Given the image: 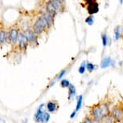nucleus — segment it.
<instances>
[{
	"instance_id": "obj_2",
	"label": "nucleus",
	"mask_w": 123,
	"mask_h": 123,
	"mask_svg": "<svg viewBox=\"0 0 123 123\" xmlns=\"http://www.w3.org/2000/svg\"><path fill=\"white\" fill-rule=\"evenodd\" d=\"M19 30L17 27H11L7 31V42L11 44V46H15L18 41Z\"/></svg>"
},
{
	"instance_id": "obj_3",
	"label": "nucleus",
	"mask_w": 123,
	"mask_h": 123,
	"mask_svg": "<svg viewBox=\"0 0 123 123\" xmlns=\"http://www.w3.org/2000/svg\"><path fill=\"white\" fill-rule=\"evenodd\" d=\"M17 43H18V49L21 51V52L26 50L27 46H28V41H27L26 36H25V35L23 31H19Z\"/></svg>"
},
{
	"instance_id": "obj_6",
	"label": "nucleus",
	"mask_w": 123,
	"mask_h": 123,
	"mask_svg": "<svg viewBox=\"0 0 123 123\" xmlns=\"http://www.w3.org/2000/svg\"><path fill=\"white\" fill-rule=\"evenodd\" d=\"M92 118L96 121V122H98L102 118V116H101V111H100V109L97 106H94L93 108L92 109Z\"/></svg>"
},
{
	"instance_id": "obj_16",
	"label": "nucleus",
	"mask_w": 123,
	"mask_h": 123,
	"mask_svg": "<svg viewBox=\"0 0 123 123\" xmlns=\"http://www.w3.org/2000/svg\"><path fill=\"white\" fill-rule=\"evenodd\" d=\"M50 119V114L48 113H46L44 112V113H43V117H42V121H41V122H48V121H49Z\"/></svg>"
},
{
	"instance_id": "obj_23",
	"label": "nucleus",
	"mask_w": 123,
	"mask_h": 123,
	"mask_svg": "<svg viewBox=\"0 0 123 123\" xmlns=\"http://www.w3.org/2000/svg\"><path fill=\"white\" fill-rule=\"evenodd\" d=\"M82 123H94V122H93V121H92V119H91V118L85 117Z\"/></svg>"
},
{
	"instance_id": "obj_9",
	"label": "nucleus",
	"mask_w": 123,
	"mask_h": 123,
	"mask_svg": "<svg viewBox=\"0 0 123 123\" xmlns=\"http://www.w3.org/2000/svg\"><path fill=\"white\" fill-rule=\"evenodd\" d=\"M58 104L55 101H48L47 104V110L49 113H53L58 109Z\"/></svg>"
},
{
	"instance_id": "obj_7",
	"label": "nucleus",
	"mask_w": 123,
	"mask_h": 123,
	"mask_svg": "<svg viewBox=\"0 0 123 123\" xmlns=\"http://www.w3.org/2000/svg\"><path fill=\"white\" fill-rule=\"evenodd\" d=\"M7 42V31L5 29H0V47Z\"/></svg>"
},
{
	"instance_id": "obj_1",
	"label": "nucleus",
	"mask_w": 123,
	"mask_h": 123,
	"mask_svg": "<svg viewBox=\"0 0 123 123\" xmlns=\"http://www.w3.org/2000/svg\"><path fill=\"white\" fill-rule=\"evenodd\" d=\"M49 26H48L47 21L44 18V17L41 15L40 16H39L37 18V19L35 21V23L32 25V31H34V33L36 35V36H39V35L42 34L43 31H44L46 29L49 28Z\"/></svg>"
},
{
	"instance_id": "obj_4",
	"label": "nucleus",
	"mask_w": 123,
	"mask_h": 123,
	"mask_svg": "<svg viewBox=\"0 0 123 123\" xmlns=\"http://www.w3.org/2000/svg\"><path fill=\"white\" fill-rule=\"evenodd\" d=\"M25 35V36H26V38L27 39V41H28V44L30 45H35L37 44L38 42H37V36L36 34L34 33V31H32L31 28H29L26 30V31H23Z\"/></svg>"
},
{
	"instance_id": "obj_14",
	"label": "nucleus",
	"mask_w": 123,
	"mask_h": 123,
	"mask_svg": "<svg viewBox=\"0 0 123 123\" xmlns=\"http://www.w3.org/2000/svg\"><path fill=\"white\" fill-rule=\"evenodd\" d=\"M75 94H76L75 87L73 85H70L68 87V99H71L72 97L75 96Z\"/></svg>"
},
{
	"instance_id": "obj_26",
	"label": "nucleus",
	"mask_w": 123,
	"mask_h": 123,
	"mask_svg": "<svg viewBox=\"0 0 123 123\" xmlns=\"http://www.w3.org/2000/svg\"><path fill=\"white\" fill-rule=\"evenodd\" d=\"M122 35H123V27H122Z\"/></svg>"
},
{
	"instance_id": "obj_10",
	"label": "nucleus",
	"mask_w": 123,
	"mask_h": 123,
	"mask_svg": "<svg viewBox=\"0 0 123 123\" xmlns=\"http://www.w3.org/2000/svg\"><path fill=\"white\" fill-rule=\"evenodd\" d=\"M98 107L100 109V111H101L102 117H105V116H107L109 114L110 111H109V108L107 105H105V104H101V105H98Z\"/></svg>"
},
{
	"instance_id": "obj_15",
	"label": "nucleus",
	"mask_w": 123,
	"mask_h": 123,
	"mask_svg": "<svg viewBox=\"0 0 123 123\" xmlns=\"http://www.w3.org/2000/svg\"><path fill=\"white\" fill-rule=\"evenodd\" d=\"M81 105H82V96H79L77 98V104H76V112L78 111L81 108Z\"/></svg>"
},
{
	"instance_id": "obj_22",
	"label": "nucleus",
	"mask_w": 123,
	"mask_h": 123,
	"mask_svg": "<svg viewBox=\"0 0 123 123\" xmlns=\"http://www.w3.org/2000/svg\"><path fill=\"white\" fill-rule=\"evenodd\" d=\"M78 72L80 73V74H83L85 72V64H82V65H81L80 68H79V70Z\"/></svg>"
},
{
	"instance_id": "obj_21",
	"label": "nucleus",
	"mask_w": 123,
	"mask_h": 123,
	"mask_svg": "<svg viewBox=\"0 0 123 123\" xmlns=\"http://www.w3.org/2000/svg\"><path fill=\"white\" fill-rule=\"evenodd\" d=\"M94 68H95L94 65L91 63H88L86 64V67H85V68H87L88 71H89V72H92L94 69Z\"/></svg>"
},
{
	"instance_id": "obj_24",
	"label": "nucleus",
	"mask_w": 123,
	"mask_h": 123,
	"mask_svg": "<svg viewBox=\"0 0 123 123\" xmlns=\"http://www.w3.org/2000/svg\"><path fill=\"white\" fill-rule=\"evenodd\" d=\"M64 73H65V70H63V71L60 72V73L59 74V76H58V77H57L58 80H60V78H61L62 76H64Z\"/></svg>"
},
{
	"instance_id": "obj_11",
	"label": "nucleus",
	"mask_w": 123,
	"mask_h": 123,
	"mask_svg": "<svg viewBox=\"0 0 123 123\" xmlns=\"http://www.w3.org/2000/svg\"><path fill=\"white\" fill-rule=\"evenodd\" d=\"M62 3L63 2L60 1H51V3L55 8V10L56 11V12H59L62 10Z\"/></svg>"
},
{
	"instance_id": "obj_5",
	"label": "nucleus",
	"mask_w": 123,
	"mask_h": 123,
	"mask_svg": "<svg viewBox=\"0 0 123 123\" xmlns=\"http://www.w3.org/2000/svg\"><path fill=\"white\" fill-rule=\"evenodd\" d=\"M86 4H87L86 8H87L88 13H89L90 15L98 12L99 5L97 1H95V0H88V1H86Z\"/></svg>"
},
{
	"instance_id": "obj_8",
	"label": "nucleus",
	"mask_w": 123,
	"mask_h": 123,
	"mask_svg": "<svg viewBox=\"0 0 123 123\" xmlns=\"http://www.w3.org/2000/svg\"><path fill=\"white\" fill-rule=\"evenodd\" d=\"M43 108V105H41L39 107L38 110H37V112L36 113V114H35V120H36V122H41V121H42L43 115V113H44Z\"/></svg>"
},
{
	"instance_id": "obj_19",
	"label": "nucleus",
	"mask_w": 123,
	"mask_h": 123,
	"mask_svg": "<svg viewBox=\"0 0 123 123\" xmlns=\"http://www.w3.org/2000/svg\"><path fill=\"white\" fill-rule=\"evenodd\" d=\"M114 32H115V39L117 40L118 39L120 38V27H116V28L114 30Z\"/></svg>"
},
{
	"instance_id": "obj_17",
	"label": "nucleus",
	"mask_w": 123,
	"mask_h": 123,
	"mask_svg": "<svg viewBox=\"0 0 123 123\" xmlns=\"http://www.w3.org/2000/svg\"><path fill=\"white\" fill-rule=\"evenodd\" d=\"M70 85L71 84L68 80H62L61 82H60V85H61L62 88H68Z\"/></svg>"
},
{
	"instance_id": "obj_20",
	"label": "nucleus",
	"mask_w": 123,
	"mask_h": 123,
	"mask_svg": "<svg viewBox=\"0 0 123 123\" xmlns=\"http://www.w3.org/2000/svg\"><path fill=\"white\" fill-rule=\"evenodd\" d=\"M101 38H102V42H103V46L105 47L108 43V39H107V36H106V34H102Z\"/></svg>"
},
{
	"instance_id": "obj_12",
	"label": "nucleus",
	"mask_w": 123,
	"mask_h": 123,
	"mask_svg": "<svg viewBox=\"0 0 123 123\" xmlns=\"http://www.w3.org/2000/svg\"><path fill=\"white\" fill-rule=\"evenodd\" d=\"M110 63H111L110 57H105V58H104L103 60H102L101 67L102 68H107V67H109L110 65Z\"/></svg>"
},
{
	"instance_id": "obj_13",
	"label": "nucleus",
	"mask_w": 123,
	"mask_h": 123,
	"mask_svg": "<svg viewBox=\"0 0 123 123\" xmlns=\"http://www.w3.org/2000/svg\"><path fill=\"white\" fill-rule=\"evenodd\" d=\"M122 111L120 110V109L115 108L114 110H113V116L114 117L115 119L119 120L120 118L122 117Z\"/></svg>"
},
{
	"instance_id": "obj_18",
	"label": "nucleus",
	"mask_w": 123,
	"mask_h": 123,
	"mask_svg": "<svg viewBox=\"0 0 123 123\" xmlns=\"http://www.w3.org/2000/svg\"><path fill=\"white\" fill-rule=\"evenodd\" d=\"M85 22H86L89 25H92V24H93V22H94L93 16L89 15V17H88L86 19H85Z\"/></svg>"
},
{
	"instance_id": "obj_25",
	"label": "nucleus",
	"mask_w": 123,
	"mask_h": 123,
	"mask_svg": "<svg viewBox=\"0 0 123 123\" xmlns=\"http://www.w3.org/2000/svg\"><path fill=\"white\" fill-rule=\"evenodd\" d=\"M75 115H76V111H74V112L72 113V115L70 116V117L71 118H73L74 117H75Z\"/></svg>"
}]
</instances>
